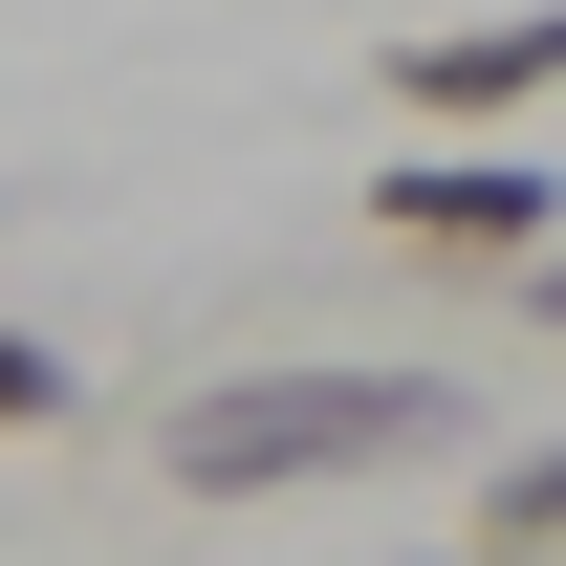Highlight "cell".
Instances as JSON below:
<instances>
[{"label":"cell","instance_id":"3","mask_svg":"<svg viewBox=\"0 0 566 566\" xmlns=\"http://www.w3.org/2000/svg\"><path fill=\"white\" fill-rule=\"evenodd\" d=\"M566 87V0H523V22H436V44H392V109L415 132H480V109H545Z\"/></svg>","mask_w":566,"mask_h":566},{"label":"cell","instance_id":"7","mask_svg":"<svg viewBox=\"0 0 566 566\" xmlns=\"http://www.w3.org/2000/svg\"><path fill=\"white\" fill-rule=\"evenodd\" d=\"M436 566H545V545H436Z\"/></svg>","mask_w":566,"mask_h":566},{"label":"cell","instance_id":"4","mask_svg":"<svg viewBox=\"0 0 566 566\" xmlns=\"http://www.w3.org/2000/svg\"><path fill=\"white\" fill-rule=\"evenodd\" d=\"M480 545H545V566H566V436H545V458H501V480H480Z\"/></svg>","mask_w":566,"mask_h":566},{"label":"cell","instance_id":"5","mask_svg":"<svg viewBox=\"0 0 566 566\" xmlns=\"http://www.w3.org/2000/svg\"><path fill=\"white\" fill-rule=\"evenodd\" d=\"M66 415V349H44V327H0V436H44Z\"/></svg>","mask_w":566,"mask_h":566},{"label":"cell","instance_id":"2","mask_svg":"<svg viewBox=\"0 0 566 566\" xmlns=\"http://www.w3.org/2000/svg\"><path fill=\"white\" fill-rule=\"evenodd\" d=\"M566 218L545 153H415V175H370V240H415V262H523Z\"/></svg>","mask_w":566,"mask_h":566},{"label":"cell","instance_id":"6","mask_svg":"<svg viewBox=\"0 0 566 566\" xmlns=\"http://www.w3.org/2000/svg\"><path fill=\"white\" fill-rule=\"evenodd\" d=\"M501 283H523V305H545V327H566V218H545V240H523V262H501Z\"/></svg>","mask_w":566,"mask_h":566},{"label":"cell","instance_id":"1","mask_svg":"<svg viewBox=\"0 0 566 566\" xmlns=\"http://www.w3.org/2000/svg\"><path fill=\"white\" fill-rule=\"evenodd\" d=\"M197 501H283V480H392V458H458V370H218L153 436Z\"/></svg>","mask_w":566,"mask_h":566}]
</instances>
